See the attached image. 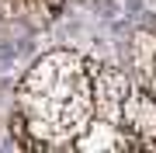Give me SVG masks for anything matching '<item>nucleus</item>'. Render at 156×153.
Instances as JSON below:
<instances>
[{
	"label": "nucleus",
	"mask_w": 156,
	"mask_h": 153,
	"mask_svg": "<svg viewBox=\"0 0 156 153\" xmlns=\"http://www.w3.org/2000/svg\"><path fill=\"white\" fill-rule=\"evenodd\" d=\"M132 59H135V66L146 73V84H149L153 94H156V24L146 28V31H139L132 38Z\"/></svg>",
	"instance_id": "obj_2"
},
{
	"label": "nucleus",
	"mask_w": 156,
	"mask_h": 153,
	"mask_svg": "<svg viewBox=\"0 0 156 153\" xmlns=\"http://www.w3.org/2000/svg\"><path fill=\"white\" fill-rule=\"evenodd\" d=\"M132 84L122 70L73 49L35 59L17 87V111L28 118L38 146H73L94 122L122 129V104Z\"/></svg>",
	"instance_id": "obj_1"
},
{
	"label": "nucleus",
	"mask_w": 156,
	"mask_h": 153,
	"mask_svg": "<svg viewBox=\"0 0 156 153\" xmlns=\"http://www.w3.org/2000/svg\"><path fill=\"white\" fill-rule=\"evenodd\" d=\"M11 17H28V21H52L62 11V0H0Z\"/></svg>",
	"instance_id": "obj_3"
}]
</instances>
